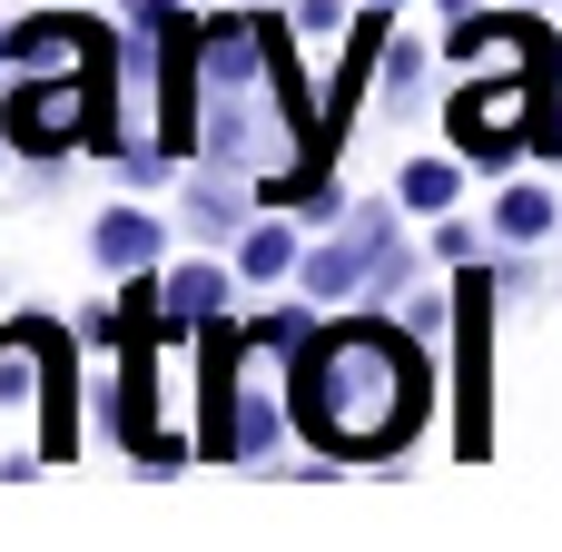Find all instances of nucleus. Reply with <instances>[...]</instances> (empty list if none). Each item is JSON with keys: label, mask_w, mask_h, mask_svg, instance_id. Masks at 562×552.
<instances>
[{"label": "nucleus", "mask_w": 562, "mask_h": 552, "mask_svg": "<svg viewBox=\"0 0 562 552\" xmlns=\"http://www.w3.org/2000/svg\"><path fill=\"white\" fill-rule=\"evenodd\" d=\"M533 99H543V69H474V89L454 99V148L474 168H504L514 148H543Z\"/></svg>", "instance_id": "obj_3"}, {"label": "nucleus", "mask_w": 562, "mask_h": 552, "mask_svg": "<svg viewBox=\"0 0 562 552\" xmlns=\"http://www.w3.org/2000/svg\"><path fill=\"white\" fill-rule=\"evenodd\" d=\"M217 306H227V267H207V257H188V267L168 277V316H178V326H207Z\"/></svg>", "instance_id": "obj_8"}, {"label": "nucleus", "mask_w": 562, "mask_h": 552, "mask_svg": "<svg viewBox=\"0 0 562 552\" xmlns=\"http://www.w3.org/2000/svg\"><path fill=\"white\" fill-rule=\"evenodd\" d=\"M454 188H464V168H454V158H405V168H395V198H405V207H425V217H445V207H454Z\"/></svg>", "instance_id": "obj_9"}, {"label": "nucleus", "mask_w": 562, "mask_h": 552, "mask_svg": "<svg viewBox=\"0 0 562 552\" xmlns=\"http://www.w3.org/2000/svg\"><path fill=\"white\" fill-rule=\"evenodd\" d=\"M40 405H59V336L49 326H10L0 336V464L10 474L59 454V425H40Z\"/></svg>", "instance_id": "obj_2"}, {"label": "nucleus", "mask_w": 562, "mask_h": 552, "mask_svg": "<svg viewBox=\"0 0 562 552\" xmlns=\"http://www.w3.org/2000/svg\"><path fill=\"white\" fill-rule=\"evenodd\" d=\"M10 59H20V79H109V30H89L79 10H49V20H20L10 30Z\"/></svg>", "instance_id": "obj_4"}, {"label": "nucleus", "mask_w": 562, "mask_h": 552, "mask_svg": "<svg viewBox=\"0 0 562 552\" xmlns=\"http://www.w3.org/2000/svg\"><path fill=\"white\" fill-rule=\"evenodd\" d=\"M454 306H464V296H435V286H425V296L405 306V336H415V346H445V326H454Z\"/></svg>", "instance_id": "obj_10"}, {"label": "nucleus", "mask_w": 562, "mask_h": 552, "mask_svg": "<svg viewBox=\"0 0 562 552\" xmlns=\"http://www.w3.org/2000/svg\"><path fill=\"white\" fill-rule=\"evenodd\" d=\"M553 227H562L553 188H533V178H514V188L494 198V237H504V247H543Z\"/></svg>", "instance_id": "obj_6"}, {"label": "nucleus", "mask_w": 562, "mask_h": 552, "mask_svg": "<svg viewBox=\"0 0 562 552\" xmlns=\"http://www.w3.org/2000/svg\"><path fill=\"white\" fill-rule=\"evenodd\" d=\"M286 405H296L306 444H326V454H395L435 415V365H425V346L405 326L346 316V326H316L296 346Z\"/></svg>", "instance_id": "obj_1"}, {"label": "nucleus", "mask_w": 562, "mask_h": 552, "mask_svg": "<svg viewBox=\"0 0 562 552\" xmlns=\"http://www.w3.org/2000/svg\"><path fill=\"white\" fill-rule=\"evenodd\" d=\"M346 20H356L346 0H296V40H336Z\"/></svg>", "instance_id": "obj_11"}, {"label": "nucleus", "mask_w": 562, "mask_h": 552, "mask_svg": "<svg viewBox=\"0 0 562 552\" xmlns=\"http://www.w3.org/2000/svg\"><path fill=\"white\" fill-rule=\"evenodd\" d=\"M158 247H168V227H158L148 207H99V227H89V257H99L109 277H138V267H158Z\"/></svg>", "instance_id": "obj_5"}, {"label": "nucleus", "mask_w": 562, "mask_h": 552, "mask_svg": "<svg viewBox=\"0 0 562 552\" xmlns=\"http://www.w3.org/2000/svg\"><path fill=\"white\" fill-rule=\"evenodd\" d=\"M306 267V247H296V227H277V217H257V227H237V277H296Z\"/></svg>", "instance_id": "obj_7"}, {"label": "nucleus", "mask_w": 562, "mask_h": 552, "mask_svg": "<svg viewBox=\"0 0 562 552\" xmlns=\"http://www.w3.org/2000/svg\"><path fill=\"white\" fill-rule=\"evenodd\" d=\"M435 257H445V267H474V227L445 217V227H435Z\"/></svg>", "instance_id": "obj_12"}]
</instances>
